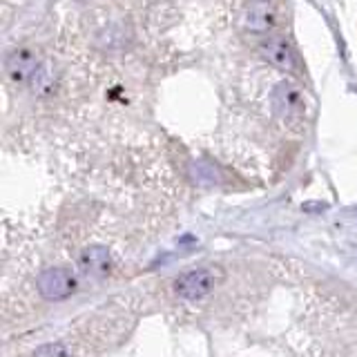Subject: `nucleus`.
<instances>
[{"mask_svg":"<svg viewBox=\"0 0 357 357\" xmlns=\"http://www.w3.org/2000/svg\"><path fill=\"white\" fill-rule=\"evenodd\" d=\"M223 279L221 268L217 266H199V268H190V271L181 273L172 284V290L176 297H181L185 301H199L208 297L212 290H215Z\"/></svg>","mask_w":357,"mask_h":357,"instance_id":"obj_1","label":"nucleus"},{"mask_svg":"<svg viewBox=\"0 0 357 357\" xmlns=\"http://www.w3.org/2000/svg\"><path fill=\"white\" fill-rule=\"evenodd\" d=\"M36 286H38L40 297L50 299V301H61V299H67L70 295L76 293L78 279L70 268L54 266V268H45V271L38 275Z\"/></svg>","mask_w":357,"mask_h":357,"instance_id":"obj_2","label":"nucleus"},{"mask_svg":"<svg viewBox=\"0 0 357 357\" xmlns=\"http://www.w3.org/2000/svg\"><path fill=\"white\" fill-rule=\"evenodd\" d=\"M273 109H275V114L286 123H295L304 119L306 100L299 85H295L293 81L277 83L273 89Z\"/></svg>","mask_w":357,"mask_h":357,"instance_id":"obj_3","label":"nucleus"},{"mask_svg":"<svg viewBox=\"0 0 357 357\" xmlns=\"http://www.w3.org/2000/svg\"><path fill=\"white\" fill-rule=\"evenodd\" d=\"M40 65H43V61L38 59L36 52L29 50V47H18V50L7 54V59H5V74H7L11 85L29 87Z\"/></svg>","mask_w":357,"mask_h":357,"instance_id":"obj_4","label":"nucleus"},{"mask_svg":"<svg viewBox=\"0 0 357 357\" xmlns=\"http://www.w3.org/2000/svg\"><path fill=\"white\" fill-rule=\"evenodd\" d=\"M259 54L273 67H277V70H282V72H295L299 65L293 43H290L286 36H282V33L264 38L259 45Z\"/></svg>","mask_w":357,"mask_h":357,"instance_id":"obj_5","label":"nucleus"},{"mask_svg":"<svg viewBox=\"0 0 357 357\" xmlns=\"http://www.w3.org/2000/svg\"><path fill=\"white\" fill-rule=\"evenodd\" d=\"M241 22L250 31H273L279 25V7L273 0H250L241 11Z\"/></svg>","mask_w":357,"mask_h":357,"instance_id":"obj_6","label":"nucleus"},{"mask_svg":"<svg viewBox=\"0 0 357 357\" xmlns=\"http://www.w3.org/2000/svg\"><path fill=\"white\" fill-rule=\"evenodd\" d=\"M78 271L89 279H103L112 273V255L105 245H87L78 255Z\"/></svg>","mask_w":357,"mask_h":357,"instance_id":"obj_7","label":"nucleus"},{"mask_svg":"<svg viewBox=\"0 0 357 357\" xmlns=\"http://www.w3.org/2000/svg\"><path fill=\"white\" fill-rule=\"evenodd\" d=\"M54 83H56V78H54V70H52V65L47 61H43V65L38 67V72L36 76H33V81H31V89L36 92L38 96H47L54 92Z\"/></svg>","mask_w":357,"mask_h":357,"instance_id":"obj_8","label":"nucleus"},{"mask_svg":"<svg viewBox=\"0 0 357 357\" xmlns=\"http://www.w3.org/2000/svg\"><path fill=\"white\" fill-rule=\"evenodd\" d=\"M31 357H72V351L65 342H47L38 346Z\"/></svg>","mask_w":357,"mask_h":357,"instance_id":"obj_9","label":"nucleus"}]
</instances>
